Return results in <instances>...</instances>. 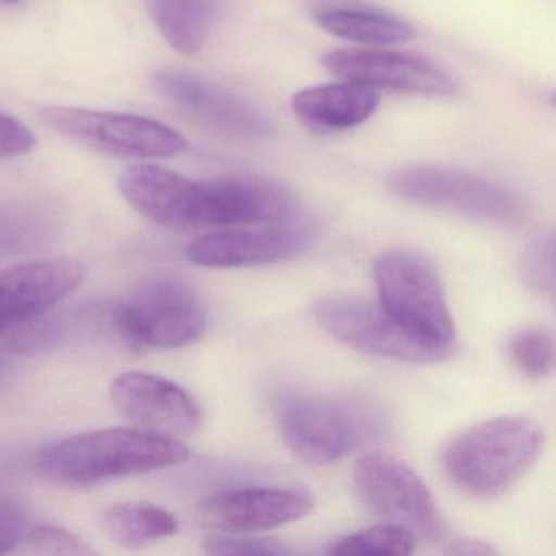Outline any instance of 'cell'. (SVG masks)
Here are the masks:
<instances>
[{
  "label": "cell",
  "instance_id": "cell-1",
  "mask_svg": "<svg viewBox=\"0 0 556 556\" xmlns=\"http://www.w3.org/2000/svg\"><path fill=\"white\" fill-rule=\"evenodd\" d=\"M184 441L141 428H106L71 435L37 458L40 477L56 486L89 488L103 481L174 467L190 457Z\"/></svg>",
  "mask_w": 556,
  "mask_h": 556
},
{
  "label": "cell",
  "instance_id": "cell-2",
  "mask_svg": "<svg viewBox=\"0 0 556 556\" xmlns=\"http://www.w3.org/2000/svg\"><path fill=\"white\" fill-rule=\"evenodd\" d=\"M278 426L305 464L331 465L380 441L390 428L382 403L363 393H317L281 400Z\"/></svg>",
  "mask_w": 556,
  "mask_h": 556
},
{
  "label": "cell",
  "instance_id": "cell-3",
  "mask_svg": "<svg viewBox=\"0 0 556 556\" xmlns=\"http://www.w3.org/2000/svg\"><path fill=\"white\" fill-rule=\"evenodd\" d=\"M542 429L527 416L488 419L460 432L442 454V467L455 488L490 500L514 486L542 454Z\"/></svg>",
  "mask_w": 556,
  "mask_h": 556
},
{
  "label": "cell",
  "instance_id": "cell-4",
  "mask_svg": "<svg viewBox=\"0 0 556 556\" xmlns=\"http://www.w3.org/2000/svg\"><path fill=\"white\" fill-rule=\"evenodd\" d=\"M86 275V265L70 256L0 269V350L43 344L50 334L43 315L73 294Z\"/></svg>",
  "mask_w": 556,
  "mask_h": 556
},
{
  "label": "cell",
  "instance_id": "cell-5",
  "mask_svg": "<svg viewBox=\"0 0 556 556\" xmlns=\"http://www.w3.org/2000/svg\"><path fill=\"white\" fill-rule=\"evenodd\" d=\"M374 275L380 305L413 340L434 350H451L454 320L441 279L425 258L393 250L377 260Z\"/></svg>",
  "mask_w": 556,
  "mask_h": 556
},
{
  "label": "cell",
  "instance_id": "cell-6",
  "mask_svg": "<svg viewBox=\"0 0 556 556\" xmlns=\"http://www.w3.org/2000/svg\"><path fill=\"white\" fill-rule=\"evenodd\" d=\"M115 324L123 337L151 350H178L206 333L207 315L197 292L167 273L151 275L116 307Z\"/></svg>",
  "mask_w": 556,
  "mask_h": 556
},
{
  "label": "cell",
  "instance_id": "cell-7",
  "mask_svg": "<svg viewBox=\"0 0 556 556\" xmlns=\"http://www.w3.org/2000/svg\"><path fill=\"white\" fill-rule=\"evenodd\" d=\"M387 187L400 200L451 211L471 219L519 226L526 203L513 191L467 172L435 165H406L390 175Z\"/></svg>",
  "mask_w": 556,
  "mask_h": 556
},
{
  "label": "cell",
  "instance_id": "cell-8",
  "mask_svg": "<svg viewBox=\"0 0 556 556\" xmlns=\"http://www.w3.org/2000/svg\"><path fill=\"white\" fill-rule=\"evenodd\" d=\"M40 119L51 131L116 157L168 159L187 149L180 132L144 116L48 106Z\"/></svg>",
  "mask_w": 556,
  "mask_h": 556
},
{
  "label": "cell",
  "instance_id": "cell-9",
  "mask_svg": "<svg viewBox=\"0 0 556 556\" xmlns=\"http://www.w3.org/2000/svg\"><path fill=\"white\" fill-rule=\"evenodd\" d=\"M354 483L370 513L409 530L416 539L441 540L444 517L425 481L409 465L389 454H366L354 468Z\"/></svg>",
  "mask_w": 556,
  "mask_h": 556
},
{
  "label": "cell",
  "instance_id": "cell-10",
  "mask_svg": "<svg viewBox=\"0 0 556 556\" xmlns=\"http://www.w3.org/2000/svg\"><path fill=\"white\" fill-rule=\"evenodd\" d=\"M314 317L331 337L372 356L415 364L438 363L451 356V350H434L413 340L380 302L333 295L315 304Z\"/></svg>",
  "mask_w": 556,
  "mask_h": 556
},
{
  "label": "cell",
  "instance_id": "cell-11",
  "mask_svg": "<svg viewBox=\"0 0 556 556\" xmlns=\"http://www.w3.org/2000/svg\"><path fill=\"white\" fill-rule=\"evenodd\" d=\"M203 229L247 226H286L299 223V203L292 191L262 175H226L201 181Z\"/></svg>",
  "mask_w": 556,
  "mask_h": 556
},
{
  "label": "cell",
  "instance_id": "cell-12",
  "mask_svg": "<svg viewBox=\"0 0 556 556\" xmlns=\"http://www.w3.org/2000/svg\"><path fill=\"white\" fill-rule=\"evenodd\" d=\"M155 90L185 116L217 135L232 139H260L271 135V119L249 100L180 71H162Z\"/></svg>",
  "mask_w": 556,
  "mask_h": 556
},
{
  "label": "cell",
  "instance_id": "cell-13",
  "mask_svg": "<svg viewBox=\"0 0 556 556\" xmlns=\"http://www.w3.org/2000/svg\"><path fill=\"white\" fill-rule=\"evenodd\" d=\"M315 501L291 488L250 486L220 491L197 507L198 526L224 535H250L288 526L314 510Z\"/></svg>",
  "mask_w": 556,
  "mask_h": 556
},
{
  "label": "cell",
  "instance_id": "cell-14",
  "mask_svg": "<svg viewBox=\"0 0 556 556\" xmlns=\"http://www.w3.org/2000/svg\"><path fill=\"white\" fill-rule=\"evenodd\" d=\"M110 399L136 428L181 439L201 425L193 396L172 380L148 372H125L110 386Z\"/></svg>",
  "mask_w": 556,
  "mask_h": 556
},
{
  "label": "cell",
  "instance_id": "cell-15",
  "mask_svg": "<svg viewBox=\"0 0 556 556\" xmlns=\"http://www.w3.org/2000/svg\"><path fill=\"white\" fill-rule=\"evenodd\" d=\"M321 64L334 76L372 89L445 97L455 92L447 73L416 54L386 50H334Z\"/></svg>",
  "mask_w": 556,
  "mask_h": 556
},
{
  "label": "cell",
  "instance_id": "cell-16",
  "mask_svg": "<svg viewBox=\"0 0 556 556\" xmlns=\"http://www.w3.org/2000/svg\"><path fill=\"white\" fill-rule=\"evenodd\" d=\"M312 232L299 220L262 229H220L190 243L187 258L206 268H245L294 258L308 249Z\"/></svg>",
  "mask_w": 556,
  "mask_h": 556
},
{
  "label": "cell",
  "instance_id": "cell-17",
  "mask_svg": "<svg viewBox=\"0 0 556 556\" xmlns=\"http://www.w3.org/2000/svg\"><path fill=\"white\" fill-rule=\"evenodd\" d=\"M118 185L125 200L151 223L170 230H201V181L139 164L128 168Z\"/></svg>",
  "mask_w": 556,
  "mask_h": 556
},
{
  "label": "cell",
  "instance_id": "cell-18",
  "mask_svg": "<svg viewBox=\"0 0 556 556\" xmlns=\"http://www.w3.org/2000/svg\"><path fill=\"white\" fill-rule=\"evenodd\" d=\"M379 93L364 84L343 80L299 90L292 112L312 128L344 131L366 123L379 106Z\"/></svg>",
  "mask_w": 556,
  "mask_h": 556
},
{
  "label": "cell",
  "instance_id": "cell-19",
  "mask_svg": "<svg viewBox=\"0 0 556 556\" xmlns=\"http://www.w3.org/2000/svg\"><path fill=\"white\" fill-rule=\"evenodd\" d=\"M149 14L177 53H200L223 11V0H148Z\"/></svg>",
  "mask_w": 556,
  "mask_h": 556
},
{
  "label": "cell",
  "instance_id": "cell-20",
  "mask_svg": "<svg viewBox=\"0 0 556 556\" xmlns=\"http://www.w3.org/2000/svg\"><path fill=\"white\" fill-rule=\"evenodd\" d=\"M99 526L116 545L139 548L175 535L178 522L174 514L151 503H116L100 513Z\"/></svg>",
  "mask_w": 556,
  "mask_h": 556
},
{
  "label": "cell",
  "instance_id": "cell-21",
  "mask_svg": "<svg viewBox=\"0 0 556 556\" xmlns=\"http://www.w3.org/2000/svg\"><path fill=\"white\" fill-rule=\"evenodd\" d=\"M317 22L333 37L372 47L405 43L415 35L412 27L399 18L359 9H328L317 15Z\"/></svg>",
  "mask_w": 556,
  "mask_h": 556
},
{
  "label": "cell",
  "instance_id": "cell-22",
  "mask_svg": "<svg viewBox=\"0 0 556 556\" xmlns=\"http://www.w3.org/2000/svg\"><path fill=\"white\" fill-rule=\"evenodd\" d=\"M416 536L395 523L383 522L359 530L334 543L333 555H412Z\"/></svg>",
  "mask_w": 556,
  "mask_h": 556
},
{
  "label": "cell",
  "instance_id": "cell-23",
  "mask_svg": "<svg viewBox=\"0 0 556 556\" xmlns=\"http://www.w3.org/2000/svg\"><path fill=\"white\" fill-rule=\"evenodd\" d=\"M510 361L529 377H545L555 367V340L545 328H522L509 340Z\"/></svg>",
  "mask_w": 556,
  "mask_h": 556
},
{
  "label": "cell",
  "instance_id": "cell-24",
  "mask_svg": "<svg viewBox=\"0 0 556 556\" xmlns=\"http://www.w3.org/2000/svg\"><path fill=\"white\" fill-rule=\"evenodd\" d=\"M523 279L543 298L555 294V245L553 237H540L527 250L522 262Z\"/></svg>",
  "mask_w": 556,
  "mask_h": 556
},
{
  "label": "cell",
  "instance_id": "cell-25",
  "mask_svg": "<svg viewBox=\"0 0 556 556\" xmlns=\"http://www.w3.org/2000/svg\"><path fill=\"white\" fill-rule=\"evenodd\" d=\"M25 539L30 543L31 548L51 555H93L96 549L84 542L79 535L53 526V523H40L27 530Z\"/></svg>",
  "mask_w": 556,
  "mask_h": 556
},
{
  "label": "cell",
  "instance_id": "cell-26",
  "mask_svg": "<svg viewBox=\"0 0 556 556\" xmlns=\"http://www.w3.org/2000/svg\"><path fill=\"white\" fill-rule=\"evenodd\" d=\"M206 552L213 555H285L289 549L278 540L252 539L247 535H217L210 536L204 542Z\"/></svg>",
  "mask_w": 556,
  "mask_h": 556
},
{
  "label": "cell",
  "instance_id": "cell-27",
  "mask_svg": "<svg viewBox=\"0 0 556 556\" xmlns=\"http://www.w3.org/2000/svg\"><path fill=\"white\" fill-rule=\"evenodd\" d=\"M37 148V138L21 119L0 112V161L22 157Z\"/></svg>",
  "mask_w": 556,
  "mask_h": 556
},
{
  "label": "cell",
  "instance_id": "cell-28",
  "mask_svg": "<svg viewBox=\"0 0 556 556\" xmlns=\"http://www.w3.org/2000/svg\"><path fill=\"white\" fill-rule=\"evenodd\" d=\"M24 507L8 496H0V555L12 552L27 535Z\"/></svg>",
  "mask_w": 556,
  "mask_h": 556
},
{
  "label": "cell",
  "instance_id": "cell-29",
  "mask_svg": "<svg viewBox=\"0 0 556 556\" xmlns=\"http://www.w3.org/2000/svg\"><path fill=\"white\" fill-rule=\"evenodd\" d=\"M448 555L457 556H486L494 555L496 549L493 546L488 545L486 542H481L477 539H462L455 540L448 545Z\"/></svg>",
  "mask_w": 556,
  "mask_h": 556
},
{
  "label": "cell",
  "instance_id": "cell-30",
  "mask_svg": "<svg viewBox=\"0 0 556 556\" xmlns=\"http://www.w3.org/2000/svg\"><path fill=\"white\" fill-rule=\"evenodd\" d=\"M2 4H17V2H21V0H0Z\"/></svg>",
  "mask_w": 556,
  "mask_h": 556
}]
</instances>
